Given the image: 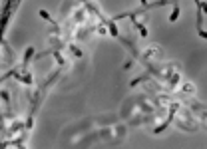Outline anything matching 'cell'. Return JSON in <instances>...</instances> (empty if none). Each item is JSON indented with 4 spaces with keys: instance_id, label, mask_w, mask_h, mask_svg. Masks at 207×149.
Instances as JSON below:
<instances>
[{
    "instance_id": "6da1fadb",
    "label": "cell",
    "mask_w": 207,
    "mask_h": 149,
    "mask_svg": "<svg viewBox=\"0 0 207 149\" xmlns=\"http://www.w3.org/2000/svg\"><path fill=\"white\" fill-rule=\"evenodd\" d=\"M177 18H179V6H173V10H171V14H169V22H175Z\"/></svg>"
},
{
    "instance_id": "5b68a950",
    "label": "cell",
    "mask_w": 207,
    "mask_h": 149,
    "mask_svg": "<svg viewBox=\"0 0 207 149\" xmlns=\"http://www.w3.org/2000/svg\"><path fill=\"white\" fill-rule=\"evenodd\" d=\"M139 2H142V4H148V0H139Z\"/></svg>"
},
{
    "instance_id": "7a4b0ae2",
    "label": "cell",
    "mask_w": 207,
    "mask_h": 149,
    "mask_svg": "<svg viewBox=\"0 0 207 149\" xmlns=\"http://www.w3.org/2000/svg\"><path fill=\"white\" fill-rule=\"evenodd\" d=\"M40 16H42V18H44V20H48V22H50V24H54V26H56V22H54V20H52V16H50V14H48V12H46V10H40Z\"/></svg>"
},
{
    "instance_id": "3957f363",
    "label": "cell",
    "mask_w": 207,
    "mask_h": 149,
    "mask_svg": "<svg viewBox=\"0 0 207 149\" xmlns=\"http://www.w3.org/2000/svg\"><path fill=\"white\" fill-rule=\"evenodd\" d=\"M108 26H110V32H112V36H117V28L114 22H108Z\"/></svg>"
},
{
    "instance_id": "277c9868",
    "label": "cell",
    "mask_w": 207,
    "mask_h": 149,
    "mask_svg": "<svg viewBox=\"0 0 207 149\" xmlns=\"http://www.w3.org/2000/svg\"><path fill=\"white\" fill-rule=\"evenodd\" d=\"M54 56H56V60H58V64H60V66H64V64H66V60L62 58V56H60L58 52H54Z\"/></svg>"
}]
</instances>
